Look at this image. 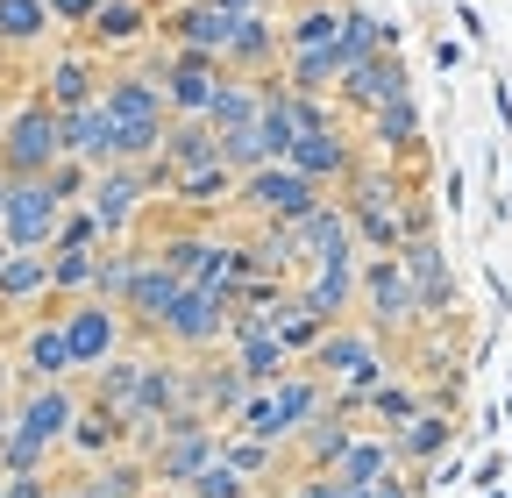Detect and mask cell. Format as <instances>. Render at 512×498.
<instances>
[{
  "mask_svg": "<svg viewBox=\"0 0 512 498\" xmlns=\"http://www.w3.org/2000/svg\"><path fill=\"white\" fill-rule=\"evenodd\" d=\"M8 257H15V242H8V235H0V264H8Z\"/></svg>",
  "mask_w": 512,
  "mask_h": 498,
  "instance_id": "11a10c76",
  "label": "cell"
},
{
  "mask_svg": "<svg viewBox=\"0 0 512 498\" xmlns=\"http://www.w3.org/2000/svg\"><path fill=\"white\" fill-rule=\"evenodd\" d=\"M64 164V121L43 93H29L15 114H8V136H0V171L8 178H43Z\"/></svg>",
  "mask_w": 512,
  "mask_h": 498,
  "instance_id": "3957f363",
  "label": "cell"
},
{
  "mask_svg": "<svg viewBox=\"0 0 512 498\" xmlns=\"http://www.w3.org/2000/svg\"><path fill=\"white\" fill-rule=\"evenodd\" d=\"M342 207H349V221H356L363 257H399L413 235H427V214L413 207V193L399 185V171H384V164H363V171L342 185Z\"/></svg>",
  "mask_w": 512,
  "mask_h": 498,
  "instance_id": "7a4b0ae2",
  "label": "cell"
},
{
  "mask_svg": "<svg viewBox=\"0 0 512 498\" xmlns=\"http://www.w3.org/2000/svg\"><path fill=\"white\" fill-rule=\"evenodd\" d=\"M0 484H8V498H57L64 477H50V470H22V477H0Z\"/></svg>",
  "mask_w": 512,
  "mask_h": 498,
  "instance_id": "f907efd6",
  "label": "cell"
},
{
  "mask_svg": "<svg viewBox=\"0 0 512 498\" xmlns=\"http://www.w3.org/2000/svg\"><path fill=\"white\" fill-rule=\"evenodd\" d=\"M64 335H72V356H79V370L93 378L100 363H114L121 349H128V335H136V321H128V306H114V299H72L64 306Z\"/></svg>",
  "mask_w": 512,
  "mask_h": 498,
  "instance_id": "52a82bcc",
  "label": "cell"
},
{
  "mask_svg": "<svg viewBox=\"0 0 512 498\" xmlns=\"http://www.w3.org/2000/svg\"><path fill=\"white\" fill-rule=\"evenodd\" d=\"M356 434H363V427L335 406V413H320V420L299 434V442H292V456H299V470H335V463L356 449Z\"/></svg>",
  "mask_w": 512,
  "mask_h": 498,
  "instance_id": "4316f807",
  "label": "cell"
},
{
  "mask_svg": "<svg viewBox=\"0 0 512 498\" xmlns=\"http://www.w3.org/2000/svg\"><path fill=\"white\" fill-rule=\"evenodd\" d=\"M292 242H299V264L320 271V264H356L363 242H356V221L342 200H320L306 221H292Z\"/></svg>",
  "mask_w": 512,
  "mask_h": 498,
  "instance_id": "8fae6325",
  "label": "cell"
},
{
  "mask_svg": "<svg viewBox=\"0 0 512 498\" xmlns=\"http://www.w3.org/2000/svg\"><path fill=\"white\" fill-rule=\"evenodd\" d=\"M164 157L178 164V171H200V164H228L221 157V129L207 114H192V121H171V143H164Z\"/></svg>",
  "mask_w": 512,
  "mask_h": 498,
  "instance_id": "d590c367",
  "label": "cell"
},
{
  "mask_svg": "<svg viewBox=\"0 0 512 498\" xmlns=\"http://www.w3.org/2000/svg\"><path fill=\"white\" fill-rule=\"evenodd\" d=\"M342 15H349V0H292V15H285V50H335Z\"/></svg>",
  "mask_w": 512,
  "mask_h": 498,
  "instance_id": "f546056e",
  "label": "cell"
},
{
  "mask_svg": "<svg viewBox=\"0 0 512 498\" xmlns=\"http://www.w3.org/2000/svg\"><path fill=\"white\" fill-rule=\"evenodd\" d=\"M406 463H399V449H392V434H356V449L335 463V477L349 484V491H370V484H384V477H399Z\"/></svg>",
  "mask_w": 512,
  "mask_h": 498,
  "instance_id": "1f68e13d",
  "label": "cell"
},
{
  "mask_svg": "<svg viewBox=\"0 0 512 498\" xmlns=\"http://www.w3.org/2000/svg\"><path fill=\"white\" fill-rule=\"evenodd\" d=\"M377 50H392V29H377V15L363 8V0H349V15H342V36H335V57H342V72H349V65H370Z\"/></svg>",
  "mask_w": 512,
  "mask_h": 498,
  "instance_id": "f35d334b",
  "label": "cell"
},
{
  "mask_svg": "<svg viewBox=\"0 0 512 498\" xmlns=\"http://www.w3.org/2000/svg\"><path fill=\"white\" fill-rule=\"evenodd\" d=\"M292 299L306 306L313 321H328V328H342L349 314H363V257H356V264H320V271H306Z\"/></svg>",
  "mask_w": 512,
  "mask_h": 498,
  "instance_id": "5bb4252c",
  "label": "cell"
},
{
  "mask_svg": "<svg viewBox=\"0 0 512 498\" xmlns=\"http://www.w3.org/2000/svg\"><path fill=\"white\" fill-rule=\"evenodd\" d=\"M57 498H93V491H86L79 477H64V484H57Z\"/></svg>",
  "mask_w": 512,
  "mask_h": 498,
  "instance_id": "f5cc1de1",
  "label": "cell"
},
{
  "mask_svg": "<svg viewBox=\"0 0 512 498\" xmlns=\"http://www.w3.org/2000/svg\"><path fill=\"white\" fill-rule=\"evenodd\" d=\"M22 470H50V449H36L29 434H0V477H22Z\"/></svg>",
  "mask_w": 512,
  "mask_h": 498,
  "instance_id": "7dc6e473",
  "label": "cell"
},
{
  "mask_svg": "<svg viewBox=\"0 0 512 498\" xmlns=\"http://www.w3.org/2000/svg\"><path fill=\"white\" fill-rule=\"evenodd\" d=\"M100 8H107V0H50L57 29H93V22H100Z\"/></svg>",
  "mask_w": 512,
  "mask_h": 498,
  "instance_id": "681fc988",
  "label": "cell"
},
{
  "mask_svg": "<svg viewBox=\"0 0 512 498\" xmlns=\"http://www.w3.org/2000/svg\"><path fill=\"white\" fill-rule=\"evenodd\" d=\"M249 484H271L278 477V463H285V449H271V442H249V434H228V449H221Z\"/></svg>",
  "mask_w": 512,
  "mask_h": 498,
  "instance_id": "f6af8a7d",
  "label": "cell"
},
{
  "mask_svg": "<svg viewBox=\"0 0 512 498\" xmlns=\"http://www.w3.org/2000/svg\"><path fill=\"white\" fill-rule=\"evenodd\" d=\"M235 434L249 442H271V449H292V427H285V406H278V385H256L235 413Z\"/></svg>",
  "mask_w": 512,
  "mask_h": 498,
  "instance_id": "8d00e7d4",
  "label": "cell"
},
{
  "mask_svg": "<svg viewBox=\"0 0 512 498\" xmlns=\"http://www.w3.org/2000/svg\"><path fill=\"white\" fill-rule=\"evenodd\" d=\"M150 8H185V0H150Z\"/></svg>",
  "mask_w": 512,
  "mask_h": 498,
  "instance_id": "9f6ffc18",
  "label": "cell"
},
{
  "mask_svg": "<svg viewBox=\"0 0 512 498\" xmlns=\"http://www.w3.org/2000/svg\"><path fill=\"white\" fill-rule=\"evenodd\" d=\"M392 449H399V463H406V470L441 463L448 449H456V413H448V406H427L420 420H406V427L392 434Z\"/></svg>",
  "mask_w": 512,
  "mask_h": 498,
  "instance_id": "cb8c5ba5",
  "label": "cell"
},
{
  "mask_svg": "<svg viewBox=\"0 0 512 498\" xmlns=\"http://www.w3.org/2000/svg\"><path fill=\"white\" fill-rule=\"evenodd\" d=\"M370 150L384 157V164H406V157H420V100L406 93V100H392V107H377L370 121Z\"/></svg>",
  "mask_w": 512,
  "mask_h": 498,
  "instance_id": "d4e9b609",
  "label": "cell"
},
{
  "mask_svg": "<svg viewBox=\"0 0 512 498\" xmlns=\"http://www.w3.org/2000/svg\"><path fill=\"white\" fill-rule=\"evenodd\" d=\"M100 100H107L114 129H121V164H157L164 143H171V121H178L157 57H150V65H121V72H107Z\"/></svg>",
  "mask_w": 512,
  "mask_h": 498,
  "instance_id": "6da1fadb",
  "label": "cell"
},
{
  "mask_svg": "<svg viewBox=\"0 0 512 498\" xmlns=\"http://www.w3.org/2000/svg\"><path fill=\"white\" fill-rule=\"evenodd\" d=\"M79 413H86V399H79L72 385H22V399H15V434H29L36 449L57 456L64 442H72Z\"/></svg>",
  "mask_w": 512,
  "mask_h": 498,
  "instance_id": "30bf717a",
  "label": "cell"
},
{
  "mask_svg": "<svg viewBox=\"0 0 512 498\" xmlns=\"http://www.w3.org/2000/svg\"><path fill=\"white\" fill-rule=\"evenodd\" d=\"M143 385H150V356L143 349H121L114 363L93 370V399L114 406V413H128V420H136V406H143Z\"/></svg>",
  "mask_w": 512,
  "mask_h": 498,
  "instance_id": "484cf974",
  "label": "cell"
},
{
  "mask_svg": "<svg viewBox=\"0 0 512 498\" xmlns=\"http://www.w3.org/2000/svg\"><path fill=\"white\" fill-rule=\"evenodd\" d=\"M57 121H64V157H79V164H93V171H114V164H121V129H114L107 100L72 107V114H57Z\"/></svg>",
  "mask_w": 512,
  "mask_h": 498,
  "instance_id": "d6986e66",
  "label": "cell"
},
{
  "mask_svg": "<svg viewBox=\"0 0 512 498\" xmlns=\"http://www.w3.org/2000/svg\"><path fill=\"white\" fill-rule=\"evenodd\" d=\"M370 413H377V427H384V434H399L406 420H420V413H427V399H420L413 385H399V378H384V385L370 392Z\"/></svg>",
  "mask_w": 512,
  "mask_h": 498,
  "instance_id": "7bdbcfd3",
  "label": "cell"
},
{
  "mask_svg": "<svg viewBox=\"0 0 512 498\" xmlns=\"http://www.w3.org/2000/svg\"><path fill=\"white\" fill-rule=\"evenodd\" d=\"M50 29H57V15H50V0H0V50H36V43H50Z\"/></svg>",
  "mask_w": 512,
  "mask_h": 498,
  "instance_id": "836d02e7",
  "label": "cell"
},
{
  "mask_svg": "<svg viewBox=\"0 0 512 498\" xmlns=\"http://www.w3.org/2000/svg\"><path fill=\"white\" fill-rule=\"evenodd\" d=\"M93 79H107V72L93 65L86 50H64L57 65H50V79H43V100H50L57 114H72V107H93V100H100V86H93Z\"/></svg>",
  "mask_w": 512,
  "mask_h": 498,
  "instance_id": "4dcf8cb0",
  "label": "cell"
},
{
  "mask_svg": "<svg viewBox=\"0 0 512 498\" xmlns=\"http://www.w3.org/2000/svg\"><path fill=\"white\" fill-rule=\"evenodd\" d=\"M420 321L427 314H420V292H413L406 264L399 257H363V328L377 342H406Z\"/></svg>",
  "mask_w": 512,
  "mask_h": 498,
  "instance_id": "277c9868",
  "label": "cell"
},
{
  "mask_svg": "<svg viewBox=\"0 0 512 498\" xmlns=\"http://www.w3.org/2000/svg\"><path fill=\"white\" fill-rule=\"evenodd\" d=\"M157 65H164V93H171V114L178 121L207 114L214 93H221V79H228V65L207 57V50H171V57H157Z\"/></svg>",
  "mask_w": 512,
  "mask_h": 498,
  "instance_id": "4fadbf2b",
  "label": "cell"
},
{
  "mask_svg": "<svg viewBox=\"0 0 512 498\" xmlns=\"http://www.w3.org/2000/svg\"><path fill=\"white\" fill-rule=\"evenodd\" d=\"M0 136H8V114H0Z\"/></svg>",
  "mask_w": 512,
  "mask_h": 498,
  "instance_id": "680465c9",
  "label": "cell"
},
{
  "mask_svg": "<svg viewBox=\"0 0 512 498\" xmlns=\"http://www.w3.org/2000/svg\"><path fill=\"white\" fill-rule=\"evenodd\" d=\"M249 392H256V385L242 378V363H207V356H185V406H192V413H207L214 427H221V420H235Z\"/></svg>",
  "mask_w": 512,
  "mask_h": 498,
  "instance_id": "9a60e30c",
  "label": "cell"
},
{
  "mask_svg": "<svg viewBox=\"0 0 512 498\" xmlns=\"http://www.w3.org/2000/svg\"><path fill=\"white\" fill-rule=\"evenodd\" d=\"M221 8H235V15H271L278 0H221Z\"/></svg>",
  "mask_w": 512,
  "mask_h": 498,
  "instance_id": "816d5d0a",
  "label": "cell"
},
{
  "mask_svg": "<svg viewBox=\"0 0 512 498\" xmlns=\"http://www.w3.org/2000/svg\"><path fill=\"white\" fill-rule=\"evenodd\" d=\"M0 498H8V484H0Z\"/></svg>",
  "mask_w": 512,
  "mask_h": 498,
  "instance_id": "91938a15",
  "label": "cell"
},
{
  "mask_svg": "<svg viewBox=\"0 0 512 498\" xmlns=\"http://www.w3.org/2000/svg\"><path fill=\"white\" fill-rule=\"evenodd\" d=\"M228 328H235V299L214 292V285H185V299L171 306V321L157 328V342L171 356H214L228 342Z\"/></svg>",
  "mask_w": 512,
  "mask_h": 498,
  "instance_id": "5b68a950",
  "label": "cell"
},
{
  "mask_svg": "<svg viewBox=\"0 0 512 498\" xmlns=\"http://www.w3.org/2000/svg\"><path fill=\"white\" fill-rule=\"evenodd\" d=\"M235 8H221V0H185V8H171V50H207V57H228L235 43Z\"/></svg>",
  "mask_w": 512,
  "mask_h": 498,
  "instance_id": "ffe728a7",
  "label": "cell"
},
{
  "mask_svg": "<svg viewBox=\"0 0 512 498\" xmlns=\"http://www.w3.org/2000/svg\"><path fill=\"white\" fill-rule=\"evenodd\" d=\"M292 498H356L335 470H299V484H292Z\"/></svg>",
  "mask_w": 512,
  "mask_h": 498,
  "instance_id": "c3c4849f",
  "label": "cell"
},
{
  "mask_svg": "<svg viewBox=\"0 0 512 498\" xmlns=\"http://www.w3.org/2000/svg\"><path fill=\"white\" fill-rule=\"evenodd\" d=\"M292 171H306L313 185H328V193H335V185H349L363 171V157H356V143L342 129H320V136H299L292 143Z\"/></svg>",
  "mask_w": 512,
  "mask_h": 498,
  "instance_id": "7402d4cb",
  "label": "cell"
},
{
  "mask_svg": "<svg viewBox=\"0 0 512 498\" xmlns=\"http://www.w3.org/2000/svg\"><path fill=\"white\" fill-rule=\"evenodd\" d=\"M399 264H406V278H413V292H420V314H427V321H448V314H456V271H448V257H441L434 235H413V242L399 249Z\"/></svg>",
  "mask_w": 512,
  "mask_h": 498,
  "instance_id": "e0dca14e",
  "label": "cell"
},
{
  "mask_svg": "<svg viewBox=\"0 0 512 498\" xmlns=\"http://www.w3.org/2000/svg\"><path fill=\"white\" fill-rule=\"evenodd\" d=\"M93 50H128V43H143L150 36V0H107L100 22L86 29Z\"/></svg>",
  "mask_w": 512,
  "mask_h": 498,
  "instance_id": "74e56055",
  "label": "cell"
},
{
  "mask_svg": "<svg viewBox=\"0 0 512 498\" xmlns=\"http://www.w3.org/2000/svg\"><path fill=\"white\" fill-rule=\"evenodd\" d=\"M128 442H136V420L100 406V399H86V413H79V427H72V442H64V449L86 456V463H107V456H128Z\"/></svg>",
  "mask_w": 512,
  "mask_h": 498,
  "instance_id": "603a6c76",
  "label": "cell"
},
{
  "mask_svg": "<svg viewBox=\"0 0 512 498\" xmlns=\"http://www.w3.org/2000/svg\"><path fill=\"white\" fill-rule=\"evenodd\" d=\"M278 406H285V427H292V442L328 413V378L320 370H292V378H278Z\"/></svg>",
  "mask_w": 512,
  "mask_h": 498,
  "instance_id": "e575fe53",
  "label": "cell"
},
{
  "mask_svg": "<svg viewBox=\"0 0 512 498\" xmlns=\"http://www.w3.org/2000/svg\"><path fill=\"white\" fill-rule=\"evenodd\" d=\"M278 57H285V22H278V15H242L221 65H228L235 79H271Z\"/></svg>",
  "mask_w": 512,
  "mask_h": 498,
  "instance_id": "44dd1931",
  "label": "cell"
},
{
  "mask_svg": "<svg viewBox=\"0 0 512 498\" xmlns=\"http://www.w3.org/2000/svg\"><path fill=\"white\" fill-rule=\"evenodd\" d=\"M413 93V79H406V65H399V50H377L370 65H349L342 72V86H335V107H349V114H377V107H392V100H406Z\"/></svg>",
  "mask_w": 512,
  "mask_h": 498,
  "instance_id": "7c38bea8",
  "label": "cell"
},
{
  "mask_svg": "<svg viewBox=\"0 0 512 498\" xmlns=\"http://www.w3.org/2000/svg\"><path fill=\"white\" fill-rule=\"evenodd\" d=\"M235 193H242V171H235V164H200V171H178V178H171V200L192 207V214L235 207Z\"/></svg>",
  "mask_w": 512,
  "mask_h": 498,
  "instance_id": "f1b7e54d",
  "label": "cell"
},
{
  "mask_svg": "<svg viewBox=\"0 0 512 498\" xmlns=\"http://www.w3.org/2000/svg\"><path fill=\"white\" fill-rule=\"evenodd\" d=\"M271 328H278V342H285L292 356H313V349H320V335H328V321H313L299 299H285V306H278Z\"/></svg>",
  "mask_w": 512,
  "mask_h": 498,
  "instance_id": "ee69618b",
  "label": "cell"
},
{
  "mask_svg": "<svg viewBox=\"0 0 512 498\" xmlns=\"http://www.w3.org/2000/svg\"><path fill=\"white\" fill-rule=\"evenodd\" d=\"M178 498H256V484H249V477H242V470H235V463L221 456V463H207L200 477H192V484H185Z\"/></svg>",
  "mask_w": 512,
  "mask_h": 498,
  "instance_id": "bcb514c9",
  "label": "cell"
},
{
  "mask_svg": "<svg viewBox=\"0 0 512 498\" xmlns=\"http://www.w3.org/2000/svg\"><path fill=\"white\" fill-rule=\"evenodd\" d=\"M64 193L50 178H15V200H8V221H0V235H8L15 249H57V228H64Z\"/></svg>",
  "mask_w": 512,
  "mask_h": 498,
  "instance_id": "9c48e42d",
  "label": "cell"
},
{
  "mask_svg": "<svg viewBox=\"0 0 512 498\" xmlns=\"http://www.w3.org/2000/svg\"><path fill=\"white\" fill-rule=\"evenodd\" d=\"M107 249V242H100ZM100 249H50V292L57 299H86L100 278Z\"/></svg>",
  "mask_w": 512,
  "mask_h": 498,
  "instance_id": "60d3db41",
  "label": "cell"
},
{
  "mask_svg": "<svg viewBox=\"0 0 512 498\" xmlns=\"http://www.w3.org/2000/svg\"><path fill=\"white\" fill-rule=\"evenodd\" d=\"M15 370H22V385H72L79 378V356H72V335H64V314L57 321H36L22 335Z\"/></svg>",
  "mask_w": 512,
  "mask_h": 498,
  "instance_id": "2e32d148",
  "label": "cell"
},
{
  "mask_svg": "<svg viewBox=\"0 0 512 498\" xmlns=\"http://www.w3.org/2000/svg\"><path fill=\"white\" fill-rule=\"evenodd\" d=\"M150 193H157V178H150V164H114V171H93V214H100V228H107V242H121L128 228H136L143 214H150Z\"/></svg>",
  "mask_w": 512,
  "mask_h": 498,
  "instance_id": "ba28073f",
  "label": "cell"
},
{
  "mask_svg": "<svg viewBox=\"0 0 512 498\" xmlns=\"http://www.w3.org/2000/svg\"><path fill=\"white\" fill-rule=\"evenodd\" d=\"M8 200H15V178L0 171V221H8Z\"/></svg>",
  "mask_w": 512,
  "mask_h": 498,
  "instance_id": "db71d44e",
  "label": "cell"
},
{
  "mask_svg": "<svg viewBox=\"0 0 512 498\" xmlns=\"http://www.w3.org/2000/svg\"><path fill=\"white\" fill-rule=\"evenodd\" d=\"M143 257L150 249H128V242H107L100 249V278H93V299H128V285H136V271H143Z\"/></svg>",
  "mask_w": 512,
  "mask_h": 498,
  "instance_id": "b9f144b4",
  "label": "cell"
},
{
  "mask_svg": "<svg viewBox=\"0 0 512 498\" xmlns=\"http://www.w3.org/2000/svg\"><path fill=\"white\" fill-rule=\"evenodd\" d=\"M285 86L292 93H335L342 86V57L335 50H285Z\"/></svg>",
  "mask_w": 512,
  "mask_h": 498,
  "instance_id": "ab89813d",
  "label": "cell"
},
{
  "mask_svg": "<svg viewBox=\"0 0 512 498\" xmlns=\"http://www.w3.org/2000/svg\"><path fill=\"white\" fill-rule=\"evenodd\" d=\"M185 285H192V278H178L164 257H143L136 285H128V299H121V306H128V321H136V335H157V328L171 321V306L185 299Z\"/></svg>",
  "mask_w": 512,
  "mask_h": 498,
  "instance_id": "ac0fdd59",
  "label": "cell"
},
{
  "mask_svg": "<svg viewBox=\"0 0 512 498\" xmlns=\"http://www.w3.org/2000/svg\"><path fill=\"white\" fill-rule=\"evenodd\" d=\"M36 299H57L50 292V249H15V257L0 264V314H22Z\"/></svg>",
  "mask_w": 512,
  "mask_h": 498,
  "instance_id": "83f0119b",
  "label": "cell"
},
{
  "mask_svg": "<svg viewBox=\"0 0 512 498\" xmlns=\"http://www.w3.org/2000/svg\"><path fill=\"white\" fill-rule=\"evenodd\" d=\"M79 484L93 491V498H143V491H157V477H150V463L128 449V456H107V463H93V470H79Z\"/></svg>",
  "mask_w": 512,
  "mask_h": 498,
  "instance_id": "d6a6232c",
  "label": "cell"
},
{
  "mask_svg": "<svg viewBox=\"0 0 512 498\" xmlns=\"http://www.w3.org/2000/svg\"><path fill=\"white\" fill-rule=\"evenodd\" d=\"M8 370H15V363H0V385H8Z\"/></svg>",
  "mask_w": 512,
  "mask_h": 498,
  "instance_id": "6f0895ef",
  "label": "cell"
},
{
  "mask_svg": "<svg viewBox=\"0 0 512 498\" xmlns=\"http://www.w3.org/2000/svg\"><path fill=\"white\" fill-rule=\"evenodd\" d=\"M320 200H328V185H313L306 171H292V164H264V171H242V193H235V207L249 214V221H306Z\"/></svg>",
  "mask_w": 512,
  "mask_h": 498,
  "instance_id": "8992f818",
  "label": "cell"
}]
</instances>
